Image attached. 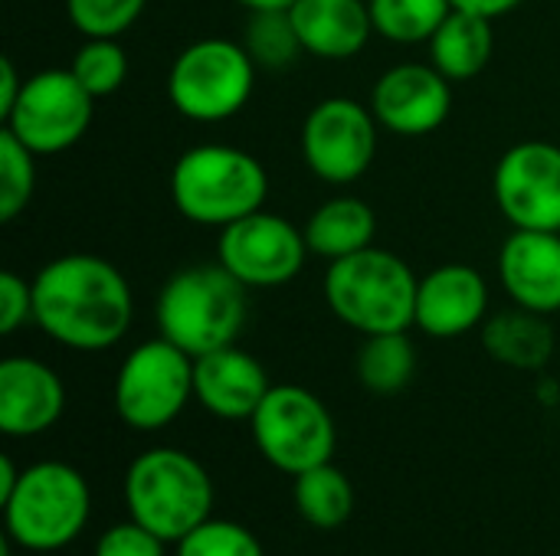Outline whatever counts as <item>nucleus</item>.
Wrapping results in <instances>:
<instances>
[{"mask_svg": "<svg viewBox=\"0 0 560 556\" xmlns=\"http://www.w3.org/2000/svg\"><path fill=\"white\" fill-rule=\"evenodd\" d=\"M30 282L33 324L69 351H108L131 328V285L125 272L102 256L69 252L49 259Z\"/></svg>", "mask_w": 560, "mask_h": 556, "instance_id": "nucleus-1", "label": "nucleus"}, {"mask_svg": "<svg viewBox=\"0 0 560 556\" xmlns=\"http://www.w3.org/2000/svg\"><path fill=\"white\" fill-rule=\"evenodd\" d=\"M154 321L161 338L197 360L236 344L246 324V285L220 262L177 269L158 292Z\"/></svg>", "mask_w": 560, "mask_h": 556, "instance_id": "nucleus-2", "label": "nucleus"}, {"mask_svg": "<svg viewBox=\"0 0 560 556\" xmlns=\"http://www.w3.org/2000/svg\"><path fill=\"white\" fill-rule=\"evenodd\" d=\"M269 174L259 157L233 144L187 147L171 167L174 210L197 226H230L266 206Z\"/></svg>", "mask_w": 560, "mask_h": 556, "instance_id": "nucleus-3", "label": "nucleus"}, {"mask_svg": "<svg viewBox=\"0 0 560 556\" xmlns=\"http://www.w3.org/2000/svg\"><path fill=\"white\" fill-rule=\"evenodd\" d=\"M417 288L420 279L413 275V269L381 246H368L354 256L328 262L322 282L331 315L364 338L410 331Z\"/></svg>", "mask_w": 560, "mask_h": 556, "instance_id": "nucleus-4", "label": "nucleus"}, {"mask_svg": "<svg viewBox=\"0 0 560 556\" xmlns=\"http://www.w3.org/2000/svg\"><path fill=\"white\" fill-rule=\"evenodd\" d=\"M128 514L164 544L184 541L213 514V482L207 469L180 449H148L125 475Z\"/></svg>", "mask_w": 560, "mask_h": 556, "instance_id": "nucleus-5", "label": "nucleus"}, {"mask_svg": "<svg viewBox=\"0 0 560 556\" xmlns=\"http://www.w3.org/2000/svg\"><path fill=\"white\" fill-rule=\"evenodd\" d=\"M0 508L10 544L30 554H52L85 531L92 495L79 469L66 462H36L23 469L16 488Z\"/></svg>", "mask_w": 560, "mask_h": 556, "instance_id": "nucleus-6", "label": "nucleus"}, {"mask_svg": "<svg viewBox=\"0 0 560 556\" xmlns=\"http://www.w3.org/2000/svg\"><path fill=\"white\" fill-rule=\"evenodd\" d=\"M256 59L226 36H203L184 46L167 72L174 111L197 125H217L246 108L256 88Z\"/></svg>", "mask_w": 560, "mask_h": 556, "instance_id": "nucleus-7", "label": "nucleus"}, {"mask_svg": "<svg viewBox=\"0 0 560 556\" xmlns=\"http://www.w3.org/2000/svg\"><path fill=\"white\" fill-rule=\"evenodd\" d=\"M194 400V357L167 338L141 341L118 367L115 413L138 433L171 426Z\"/></svg>", "mask_w": 560, "mask_h": 556, "instance_id": "nucleus-8", "label": "nucleus"}, {"mask_svg": "<svg viewBox=\"0 0 560 556\" xmlns=\"http://www.w3.org/2000/svg\"><path fill=\"white\" fill-rule=\"evenodd\" d=\"M249 429L262 459L292 478L331 462L338 442L328 406L295 383L272 387L253 413Z\"/></svg>", "mask_w": 560, "mask_h": 556, "instance_id": "nucleus-9", "label": "nucleus"}, {"mask_svg": "<svg viewBox=\"0 0 560 556\" xmlns=\"http://www.w3.org/2000/svg\"><path fill=\"white\" fill-rule=\"evenodd\" d=\"M95 111V95L72 75V69H43L23 82L16 105L7 111L3 128L16 134L36 157L75 147Z\"/></svg>", "mask_w": 560, "mask_h": 556, "instance_id": "nucleus-10", "label": "nucleus"}, {"mask_svg": "<svg viewBox=\"0 0 560 556\" xmlns=\"http://www.w3.org/2000/svg\"><path fill=\"white\" fill-rule=\"evenodd\" d=\"M377 128L381 125L371 105L348 95L322 98L302 121V161L318 180L331 187L354 184L374 164Z\"/></svg>", "mask_w": 560, "mask_h": 556, "instance_id": "nucleus-11", "label": "nucleus"}, {"mask_svg": "<svg viewBox=\"0 0 560 556\" xmlns=\"http://www.w3.org/2000/svg\"><path fill=\"white\" fill-rule=\"evenodd\" d=\"M305 229L266 206L223 226L217 239V262L246 288H279L299 279L308 259Z\"/></svg>", "mask_w": 560, "mask_h": 556, "instance_id": "nucleus-12", "label": "nucleus"}, {"mask_svg": "<svg viewBox=\"0 0 560 556\" xmlns=\"http://www.w3.org/2000/svg\"><path fill=\"white\" fill-rule=\"evenodd\" d=\"M502 216L515 229L560 233V147L551 141L512 144L492 177Z\"/></svg>", "mask_w": 560, "mask_h": 556, "instance_id": "nucleus-13", "label": "nucleus"}, {"mask_svg": "<svg viewBox=\"0 0 560 556\" xmlns=\"http://www.w3.org/2000/svg\"><path fill=\"white\" fill-rule=\"evenodd\" d=\"M371 111L397 138L433 134L453 111V82L433 62H397L374 82Z\"/></svg>", "mask_w": 560, "mask_h": 556, "instance_id": "nucleus-14", "label": "nucleus"}, {"mask_svg": "<svg viewBox=\"0 0 560 556\" xmlns=\"http://www.w3.org/2000/svg\"><path fill=\"white\" fill-rule=\"evenodd\" d=\"M489 318V285L479 269L466 262H446L430 269L417 288L413 328L427 338H463L482 328Z\"/></svg>", "mask_w": 560, "mask_h": 556, "instance_id": "nucleus-15", "label": "nucleus"}, {"mask_svg": "<svg viewBox=\"0 0 560 556\" xmlns=\"http://www.w3.org/2000/svg\"><path fill=\"white\" fill-rule=\"evenodd\" d=\"M66 387L59 374L36 357H7L0 364V433L30 439L59 423Z\"/></svg>", "mask_w": 560, "mask_h": 556, "instance_id": "nucleus-16", "label": "nucleus"}, {"mask_svg": "<svg viewBox=\"0 0 560 556\" xmlns=\"http://www.w3.org/2000/svg\"><path fill=\"white\" fill-rule=\"evenodd\" d=\"M499 279L512 305L558 315L560 311V233L512 229L499 249Z\"/></svg>", "mask_w": 560, "mask_h": 556, "instance_id": "nucleus-17", "label": "nucleus"}, {"mask_svg": "<svg viewBox=\"0 0 560 556\" xmlns=\"http://www.w3.org/2000/svg\"><path fill=\"white\" fill-rule=\"evenodd\" d=\"M269 390L266 367L236 344L194 360V400L217 419L249 423Z\"/></svg>", "mask_w": 560, "mask_h": 556, "instance_id": "nucleus-18", "label": "nucleus"}, {"mask_svg": "<svg viewBox=\"0 0 560 556\" xmlns=\"http://www.w3.org/2000/svg\"><path fill=\"white\" fill-rule=\"evenodd\" d=\"M289 16L302 49L328 62L354 59L374 36L368 0H295Z\"/></svg>", "mask_w": 560, "mask_h": 556, "instance_id": "nucleus-19", "label": "nucleus"}, {"mask_svg": "<svg viewBox=\"0 0 560 556\" xmlns=\"http://www.w3.org/2000/svg\"><path fill=\"white\" fill-rule=\"evenodd\" d=\"M482 347L512 370H541L555 354V328L548 324V315L515 305L486 318Z\"/></svg>", "mask_w": 560, "mask_h": 556, "instance_id": "nucleus-20", "label": "nucleus"}, {"mask_svg": "<svg viewBox=\"0 0 560 556\" xmlns=\"http://www.w3.org/2000/svg\"><path fill=\"white\" fill-rule=\"evenodd\" d=\"M302 229H305L308 252L322 256L325 262H335V259H345L374 246L377 216L371 203H364L361 197L341 193V197L325 200Z\"/></svg>", "mask_w": 560, "mask_h": 556, "instance_id": "nucleus-21", "label": "nucleus"}, {"mask_svg": "<svg viewBox=\"0 0 560 556\" xmlns=\"http://www.w3.org/2000/svg\"><path fill=\"white\" fill-rule=\"evenodd\" d=\"M427 46H430V62L450 82H469L489 66L495 52V29L489 16L453 7V13L440 23V29Z\"/></svg>", "mask_w": 560, "mask_h": 556, "instance_id": "nucleus-22", "label": "nucleus"}, {"mask_svg": "<svg viewBox=\"0 0 560 556\" xmlns=\"http://www.w3.org/2000/svg\"><path fill=\"white\" fill-rule=\"evenodd\" d=\"M354 370L364 390L377 397H394L417 374V347L407 331L368 334L364 344L358 347Z\"/></svg>", "mask_w": 560, "mask_h": 556, "instance_id": "nucleus-23", "label": "nucleus"}, {"mask_svg": "<svg viewBox=\"0 0 560 556\" xmlns=\"http://www.w3.org/2000/svg\"><path fill=\"white\" fill-rule=\"evenodd\" d=\"M295 508L305 524L318 531H335L354 511V488L341 469L325 462L295 475Z\"/></svg>", "mask_w": 560, "mask_h": 556, "instance_id": "nucleus-24", "label": "nucleus"}, {"mask_svg": "<svg viewBox=\"0 0 560 556\" xmlns=\"http://www.w3.org/2000/svg\"><path fill=\"white\" fill-rule=\"evenodd\" d=\"M374 33L387 43H430L440 23L453 13L450 0H368Z\"/></svg>", "mask_w": 560, "mask_h": 556, "instance_id": "nucleus-25", "label": "nucleus"}, {"mask_svg": "<svg viewBox=\"0 0 560 556\" xmlns=\"http://www.w3.org/2000/svg\"><path fill=\"white\" fill-rule=\"evenodd\" d=\"M243 46L249 49V56L256 59L259 69H285L305 52L289 10H256V13H249Z\"/></svg>", "mask_w": 560, "mask_h": 556, "instance_id": "nucleus-26", "label": "nucleus"}, {"mask_svg": "<svg viewBox=\"0 0 560 556\" xmlns=\"http://www.w3.org/2000/svg\"><path fill=\"white\" fill-rule=\"evenodd\" d=\"M72 75L89 88V95L105 98L115 95L128 79V52L112 36H85V43L72 52Z\"/></svg>", "mask_w": 560, "mask_h": 556, "instance_id": "nucleus-27", "label": "nucleus"}, {"mask_svg": "<svg viewBox=\"0 0 560 556\" xmlns=\"http://www.w3.org/2000/svg\"><path fill=\"white\" fill-rule=\"evenodd\" d=\"M36 154L7 128H0V220L13 223L33 200Z\"/></svg>", "mask_w": 560, "mask_h": 556, "instance_id": "nucleus-28", "label": "nucleus"}, {"mask_svg": "<svg viewBox=\"0 0 560 556\" xmlns=\"http://www.w3.org/2000/svg\"><path fill=\"white\" fill-rule=\"evenodd\" d=\"M148 0H66L69 23L82 36H112L128 33L144 13Z\"/></svg>", "mask_w": 560, "mask_h": 556, "instance_id": "nucleus-29", "label": "nucleus"}, {"mask_svg": "<svg viewBox=\"0 0 560 556\" xmlns=\"http://www.w3.org/2000/svg\"><path fill=\"white\" fill-rule=\"evenodd\" d=\"M177 556H266L253 531L236 521L207 518L184 541H177Z\"/></svg>", "mask_w": 560, "mask_h": 556, "instance_id": "nucleus-30", "label": "nucleus"}, {"mask_svg": "<svg viewBox=\"0 0 560 556\" xmlns=\"http://www.w3.org/2000/svg\"><path fill=\"white\" fill-rule=\"evenodd\" d=\"M92 556H164V541L131 518L125 524L108 528L95 541Z\"/></svg>", "mask_w": 560, "mask_h": 556, "instance_id": "nucleus-31", "label": "nucleus"}, {"mask_svg": "<svg viewBox=\"0 0 560 556\" xmlns=\"http://www.w3.org/2000/svg\"><path fill=\"white\" fill-rule=\"evenodd\" d=\"M33 321V282L16 272L0 275V334H13Z\"/></svg>", "mask_w": 560, "mask_h": 556, "instance_id": "nucleus-32", "label": "nucleus"}, {"mask_svg": "<svg viewBox=\"0 0 560 556\" xmlns=\"http://www.w3.org/2000/svg\"><path fill=\"white\" fill-rule=\"evenodd\" d=\"M23 75L16 72V62L10 59V56H3L0 59V121L7 118V111L16 105V98H20V92H23Z\"/></svg>", "mask_w": 560, "mask_h": 556, "instance_id": "nucleus-33", "label": "nucleus"}, {"mask_svg": "<svg viewBox=\"0 0 560 556\" xmlns=\"http://www.w3.org/2000/svg\"><path fill=\"white\" fill-rule=\"evenodd\" d=\"M450 3L456 10H466V13H479V16L495 20V16H505V13L518 10L525 0H450Z\"/></svg>", "mask_w": 560, "mask_h": 556, "instance_id": "nucleus-34", "label": "nucleus"}, {"mask_svg": "<svg viewBox=\"0 0 560 556\" xmlns=\"http://www.w3.org/2000/svg\"><path fill=\"white\" fill-rule=\"evenodd\" d=\"M20 475H23V472L13 465V459H10V456H0V505L10 498V492L16 488Z\"/></svg>", "mask_w": 560, "mask_h": 556, "instance_id": "nucleus-35", "label": "nucleus"}, {"mask_svg": "<svg viewBox=\"0 0 560 556\" xmlns=\"http://www.w3.org/2000/svg\"><path fill=\"white\" fill-rule=\"evenodd\" d=\"M233 3H240L249 13H256V10H289L295 0H233Z\"/></svg>", "mask_w": 560, "mask_h": 556, "instance_id": "nucleus-36", "label": "nucleus"}]
</instances>
